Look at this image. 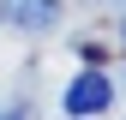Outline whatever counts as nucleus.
I'll return each instance as SVG.
<instances>
[{
	"mask_svg": "<svg viewBox=\"0 0 126 120\" xmlns=\"http://www.w3.org/2000/svg\"><path fill=\"white\" fill-rule=\"evenodd\" d=\"M60 108H66V120H90V114H108V108H114V78H108L102 66H84V72H78V78L66 84Z\"/></svg>",
	"mask_w": 126,
	"mask_h": 120,
	"instance_id": "1",
	"label": "nucleus"
},
{
	"mask_svg": "<svg viewBox=\"0 0 126 120\" xmlns=\"http://www.w3.org/2000/svg\"><path fill=\"white\" fill-rule=\"evenodd\" d=\"M12 18H18V30L42 36V30L60 24V0H12Z\"/></svg>",
	"mask_w": 126,
	"mask_h": 120,
	"instance_id": "2",
	"label": "nucleus"
},
{
	"mask_svg": "<svg viewBox=\"0 0 126 120\" xmlns=\"http://www.w3.org/2000/svg\"><path fill=\"white\" fill-rule=\"evenodd\" d=\"M0 120H24V108H0Z\"/></svg>",
	"mask_w": 126,
	"mask_h": 120,
	"instance_id": "3",
	"label": "nucleus"
},
{
	"mask_svg": "<svg viewBox=\"0 0 126 120\" xmlns=\"http://www.w3.org/2000/svg\"><path fill=\"white\" fill-rule=\"evenodd\" d=\"M120 84H126V72H120Z\"/></svg>",
	"mask_w": 126,
	"mask_h": 120,
	"instance_id": "4",
	"label": "nucleus"
},
{
	"mask_svg": "<svg viewBox=\"0 0 126 120\" xmlns=\"http://www.w3.org/2000/svg\"><path fill=\"white\" fill-rule=\"evenodd\" d=\"M120 30H126V24H120Z\"/></svg>",
	"mask_w": 126,
	"mask_h": 120,
	"instance_id": "5",
	"label": "nucleus"
}]
</instances>
